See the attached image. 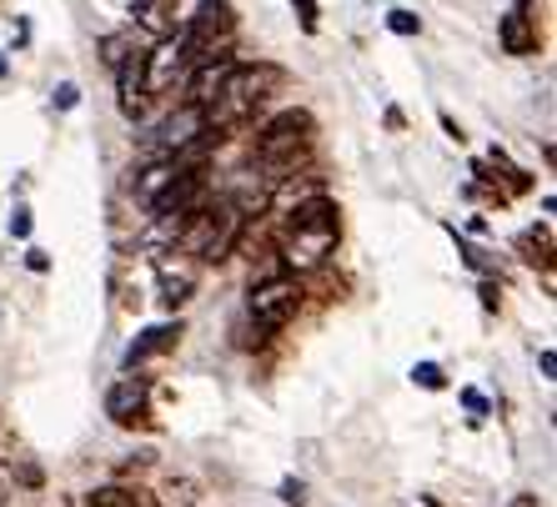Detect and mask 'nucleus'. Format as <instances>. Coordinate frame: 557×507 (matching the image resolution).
<instances>
[{
  "instance_id": "f257e3e1",
  "label": "nucleus",
  "mask_w": 557,
  "mask_h": 507,
  "mask_svg": "<svg viewBox=\"0 0 557 507\" xmlns=\"http://www.w3.org/2000/svg\"><path fill=\"white\" fill-rule=\"evenodd\" d=\"M282 86V65H267V61H257V65H247V61H232L226 65V76H221V86H216V96L207 101V126L211 131H221V126H242L247 116H257V106L267 101V96Z\"/></svg>"
},
{
  "instance_id": "f03ea898",
  "label": "nucleus",
  "mask_w": 557,
  "mask_h": 507,
  "mask_svg": "<svg viewBox=\"0 0 557 507\" xmlns=\"http://www.w3.org/2000/svg\"><path fill=\"white\" fill-rule=\"evenodd\" d=\"M311 136H317V121H311V111L292 106V111H276V116L261 126L257 151H251V157H257L261 171H272V182H282V171H292L311 151Z\"/></svg>"
},
{
  "instance_id": "7ed1b4c3",
  "label": "nucleus",
  "mask_w": 557,
  "mask_h": 507,
  "mask_svg": "<svg viewBox=\"0 0 557 507\" xmlns=\"http://www.w3.org/2000/svg\"><path fill=\"white\" fill-rule=\"evenodd\" d=\"M236 36V5L232 0H201L191 11V21H186L182 30V46L186 55H191V65L211 61V55H221L226 46H232Z\"/></svg>"
},
{
  "instance_id": "20e7f679",
  "label": "nucleus",
  "mask_w": 557,
  "mask_h": 507,
  "mask_svg": "<svg viewBox=\"0 0 557 507\" xmlns=\"http://www.w3.org/2000/svg\"><path fill=\"white\" fill-rule=\"evenodd\" d=\"M297 307H301L297 276H267V282L251 286V297H247V317L257 322L261 337H267V332H282V326L297 317Z\"/></svg>"
},
{
  "instance_id": "39448f33",
  "label": "nucleus",
  "mask_w": 557,
  "mask_h": 507,
  "mask_svg": "<svg viewBox=\"0 0 557 507\" xmlns=\"http://www.w3.org/2000/svg\"><path fill=\"white\" fill-rule=\"evenodd\" d=\"M186 76H191V55H186L182 36H161L156 51H146V96H166Z\"/></svg>"
},
{
  "instance_id": "423d86ee",
  "label": "nucleus",
  "mask_w": 557,
  "mask_h": 507,
  "mask_svg": "<svg viewBox=\"0 0 557 507\" xmlns=\"http://www.w3.org/2000/svg\"><path fill=\"white\" fill-rule=\"evenodd\" d=\"M537 0H512L507 15L497 21V46L507 55H537Z\"/></svg>"
},
{
  "instance_id": "0eeeda50",
  "label": "nucleus",
  "mask_w": 557,
  "mask_h": 507,
  "mask_svg": "<svg viewBox=\"0 0 557 507\" xmlns=\"http://www.w3.org/2000/svg\"><path fill=\"white\" fill-rule=\"evenodd\" d=\"M342 226H301V232H286L282 251H286V267H297V272H311V267H322L326 251L337 247Z\"/></svg>"
},
{
  "instance_id": "6e6552de",
  "label": "nucleus",
  "mask_w": 557,
  "mask_h": 507,
  "mask_svg": "<svg viewBox=\"0 0 557 507\" xmlns=\"http://www.w3.org/2000/svg\"><path fill=\"white\" fill-rule=\"evenodd\" d=\"M146 403H151V387L141 378H121L116 387L106 392V417L116 428H136V422H146Z\"/></svg>"
},
{
  "instance_id": "1a4fd4ad",
  "label": "nucleus",
  "mask_w": 557,
  "mask_h": 507,
  "mask_svg": "<svg viewBox=\"0 0 557 507\" xmlns=\"http://www.w3.org/2000/svg\"><path fill=\"white\" fill-rule=\"evenodd\" d=\"M116 101L131 121L146 116V51H131L126 61L116 65Z\"/></svg>"
},
{
  "instance_id": "9d476101",
  "label": "nucleus",
  "mask_w": 557,
  "mask_h": 507,
  "mask_svg": "<svg viewBox=\"0 0 557 507\" xmlns=\"http://www.w3.org/2000/svg\"><path fill=\"white\" fill-rule=\"evenodd\" d=\"M156 292H161V307L182 312L186 301L196 297V267H186V261H161V267H156Z\"/></svg>"
},
{
  "instance_id": "9b49d317",
  "label": "nucleus",
  "mask_w": 557,
  "mask_h": 507,
  "mask_svg": "<svg viewBox=\"0 0 557 507\" xmlns=\"http://www.w3.org/2000/svg\"><path fill=\"white\" fill-rule=\"evenodd\" d=\"M182 332L186 326L182 322H161V326H146L141 337L126 347V357L121 362L126 367H141V362H151V357H161V351H176V342H182Z\"/></svg>"
},
{
  "instance_id": "f8f14e48",
  "label": "nucleus",
  "mask_w": 557,
  "mask_h": 507,
  "mask_svg": "<svg viewBox=\"0 0 557 507\" xmlns=\"http://www.w3.org/2000/svg\"><path fill=\"white\" fill-rule=\"evenodd\" d=\"M176 176H182V166H176V161H151V166L141 171V176H136V186H131V196H136V201H141L146 211L156 207V196L166 191L171 182H176Z\"/></svg>"
},
{
  "instance_id": "ddd939ff",
  "label": "nucleus",
  "mask_w": 557,
  "mask_h": 507,
  "mask_svg": "<svg viewBox=\"0 0 557 507\" xmlns=\"http://www.w3.org/2000/svg\"><path fill=\"white\" fill-rule=\"evenodd\" d=\"M86 507H141V497L131 493V487H96L86 497Z\"/></svg>"
},
{
  "instance_id": "4468645a",
  "label": "nucleus",
  "mask_w": 557,
  "mask_h": 507,
  "mask_svg": "<svg viewBox=\"0 0 557 507\" xmlns=\"http://www.w3.org/2000/svg\"><path fill=\"white\" fill-rule=\"evenodd\" d=\"M131 51H136V46H131V36H101V61L111 65V71H116Z\"/></svg>"
},
{
  "instance_id": "2eb2a0df",
  "label": "nucleus",
  "mask_w": 557,
  "mask_h": 507,
  "mask_svg": "<svg viewBox=\"0 0 557 507\" xmlns=\"http://www.w3.org/2000/svg\"><path fill=\"white\" fill-rule=\"evenodd\" d=\"M412 382H417L422 392H442V387H447V378H442L437 362H417V367H412Z\"/></svg>"
},
{
  "instance_id": "dca6fc26",
  "label": "nucleus",
  "mask_w": 557,
  "mask_h": 507,
  "mask_svg": "<svg viewBox=\"0 0 557 507\" xmlns=\"http://www.w3.org/2000/svg\"><path fill=\"white\" fill-rule=\"evenodd\" d=\"M387 30H392V36H417V30H422V15L392 11V15H387Z\"/></svg>"
},
{
  "instance_id": "f3484780",
  "label": "nucleus",
  "mask_w": 557,
  "mask_h": 507,
  "mask_svg": "<svg viewBox=\"0 0 557 507\" xmlns=\"http://www.w3.org/2000/svg\"><path fill=\"white\" fill-rule=\"evenodd\" d=\"M76 101H81V86L76 81H61L55 86V111H76Z\"/></svg>"
},
{
  "instance_id": "a211bd4d",
  "label": "nucleus",
  "mask_w": 557,
  "mask_h": 507,
  "mask_svg": "<svg viewBox=\"0 0 557 507\" xmlns=\"http://www.w3.org/2000/svg\"><path fill=\"white\" fill-rule=\"evenodd\" d=\"M462 403H467V412H472V422H482V417H487V397H482L478 387H462Z\"/></svg>"
},
{
  "instance_id": "6ab92c4d",
  "label": "nucleus",
  "mask_w": 557,
  "mask_h": 507,
  "mask_svg": "<svg viewBox=\"0 0 557 507\" xmlns=\"http://www.w3.org/2000/svg\"><path fill=\"white\" fill-rule=\"evenodd\" d=\"M30 226H36V222H30V211H26V207H15V217H11V236H21V242H26Z\"/></svg>"
},
{
  "instance_id": "aec40b11",
  "label": "nucleus",
  "mask_w": 557,
  "mask_h": 507,
  "mask_svg": "<svg viewBox=\"0 0 557 507\" xmlns=\"http://www.w3.org/2000/svg\"><path fill=\"white\" fill-rule=\"evenodd\" d=\"M301 493H307V487H301V482H297V478H286V482H282V503L301 507V503H307V497H301Z\"/></svg>"
},
{
  "instance_id": "412c9836",
  "label": "nucleus",
  "mask_w": 557,
  "mask_h": 507,
  "mask_svg": "<svg viewBox=\"0 0 557 507\" xmlns=\"http://www.w3.org/2000/svg\"><path fill=\"white\" fill-rule=\"evenodd\" d=\"M462 257H467V267H472V272H493V261L482 257L478 247H467V242H462Z\"/></svg>"
},
{
  "instance_id": "4be33fe9",
  "label": "nucleus",
  "mask_w": 557,
  "mask_h": 507,
  "mask_svg": "<svg viewBox=\"0 0 557 507\" xmlns=\"http://www.w3.org/2000/svg\"><path fill=\"white\" fill-rule=\"evenodd\" d=\"M15 478L26 482V487H40V468H36V462H15Z\"/></svg>"
},
{
  "instance_id": "5701e85b",
  "label": "nucleus",
  "mask_w": 557,
  "mask_h": 507,
  "mask_svg": "<svg viewBox=\"0 0 557 507\" xmlns=\"http://www.w3.org/2000/svg\"><path fill=\"white\" fill-rule=\"evenodd\" d=\"M292 5H297V11H301V26H307V30H317V5H311V0H292Z\"/></svg>"
},
{
  "instance_id": "b1692460",
  "label": "nucleus",
  "mask_w": 557,
  "mask_h": 507,
  "mask_svg": "<svg viewBox=\"0 0 557 507\" xmlns=\"http://www.w3.org/2000/svg\"><path fill=\"white\" fill-rule=\"evenodd\" d=\"M26 267H30V272H46L51 261H46V251H40V247H30V251H26Z\"/></svg>"
},
{
  "instance_id": "393cba45",
  "label": "nucleus",
  "mask_w": 557,
  "mask_h": 507,
  "mask_svg": "<svg viewBox=\"0 0 557 507\" xmlns=\"http://www.w3.org/2000/svg\"><path fill=\"white\" fill-rule=\"evenodd\" d=\"M497 301H503V297H497V286L482 282V307H487V312H497Z\"/></svg>"
},
{
  "instance_id": "a878e982",
  "label": "nucleus",
  "mask_w": 557,
  "mask_h": 507,
  "mask_svg": "<svg viewBox=\"0 0 557 507\" xmlns=\"http://www.w3.org/2000/svg\"><path fill=\"white\" fill-rule=\"evenodd\" d=\"M512 507H537V497H532V493H522V497H518V503H512Z\"/></svg>"
},
{
  "instance_id": "bb28decb",
  "label": "nucleus",
  "mask_w": 557,
  "mask_h": 507,
  "mask_svg": "<svg viewBox=\"0 0 557 507\" xmlns=\"http://www.w3.org/2000/svg\"><path fill=\"white\" fill-rule=\"evenodd\" d=\"M0 503H5V482H0Z\"/></svg>"
},
{
  "instance_id": "cd10ccee",
  "label": "nucleus",
  "mask_w": 557,
  "mask_h": 507,
  "mask_svg": "<svg viewBox=\"0 0 557 507\" xmlns=\"http://www.w3.org/2000/svg\"><path fill=\"white\" fill-rule=\"evenodd\" d=\"M0 76H5V61H0Z\"/></svg>"
}]
</instances>
